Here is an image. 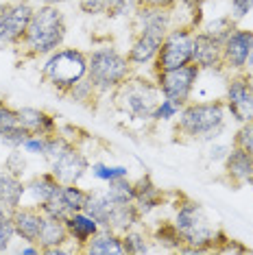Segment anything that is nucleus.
<instances>
[{
    "instance_id": "obj_1",
    "label": "nucleus",
    "mask_w": 253,
    "mask_h": 255,
    "mask_svg": "<svg viewBox=\"0 0 253 255\" xmlns=\"http://www.w3.org/2000/svg\"><path fill=\"white\" fill-rule=\"evenodd\" d=\"M66 33L68 24L63 11L57 4H39L18 46L28 57H48L63 46Z\"/></svg>"
},
{
    "instance_id": "obj_2",
    "label": "nucleus",
    "mask_w": 253,
    "mask_h": 255,
    "mask_svg": "<svg viewBox=\"0 0 253 255\" xmlns=\"http://www.w3.org/2000/svg\"><path fill=\"white\" fill-rule=\"evenodd\" d=\"M227 125V109L223 101L188 103L177 116V133L194 142H214Z\"/></svg>"
},
{
    "instance_id": "obj_3",
    "label": "nucleus",
    "mask_w": 253,
    "mask_h": 255,
    "mask_svg": "<svg viewBox=\"0 0 253 255\" xmlns=\"http://www.w3.org/2000/svg\"><path fill=\"white\" fill-rule=\"evenodd\" d=\"M175 227L179 229L183 245L192 249V253H208L216 247V227L205 212V207L199 201L181 199L177 203L175 212Z\"/></svg>"
},
{
    "instance_id": "obj_4",
    "label": "nucleus",
    "mask_w": 253,
    "mask_h": 255,
    "mask_svg": "<svg viewBox=\"0 0 253 255\" xmlns=\"http://www.w3.org/2000/svg\"><path fill=\"white\" fill-rule=\"evenodd\" d=\"M131 63L118 48L114 46H101L88 55V79L94 88L103 94L116 92L126 79L131 77Z\"/></svg>"
},
{
    "instance_id": "obj_5",
    "label": "nucleus",
    "mask_w": 253,
    "mask_h": 255,
    "mask_svg": "<svg viewBox=\"0 0 253 255\" xmlns=\"http://www.w3.org/2000/svg\"><path fill=\"white\" fill-rule=\"evenodd\" d=\"M42 74L57 92L66 94L74 83L88 77V55L79 48H59L48 55Z\"/></svg>"
},
{
    "instance_id": "obj_6",
    "label": "nucleus",
    "mask_w": 253,
    "mask_h": 255,
    "mask_svg": "<svg viewBox=\"0 0 253 255\" xmlns=\"http://www.w3.org/2000/svg\"><path fill=\"white\" fill-rule=\"evenodd\" d=\"M120 107L125 109L131 118L140 120V123H148L153 120V112L157 107L162 92H159L157 83L142 77H129L123 85L116 90Z\"/></svg>"
},
{
    "instance_id": "obj_7",
    "label": "nucleus",
    "mask_w": 253,
    "mask_h": 255,
    "mask_svg": "<svg viewBox=\"0 0 253 255\" xmlns=\"http://www.w3.org/2000/svg\"><path fill=\"white\" fill-rule=\"evenodd\" d=\"M192 50H194V31L192 26H172L166 33L159 53L153 61V70H172L192 63Z\"/></svg>"
},
{
    "instance_id": "obj_8",
    "label": "nucleus",
    "mask_w": 253,
    "mask_h": 255,
    "mask_svg": "<svg viewBox=\"0 0 253 255\" xmlns=\"http://www.w3.org/2000/svg\"><path fill=\"white\" fill-rule=\"evenodd\" d=\"M199 79H201V68L194 61L188 63V66H181V68L155 72V83H157L162 96L170 98V101L177 103L179 107L190 103Z\"/></svg>"
},
{
    "instance_id": "obj_9",
    "label": "nucleus",
    "mask_w": 253,
    "mask_h": 255,
    "mask_svg": "<svg viewBox=\"0 0 253 255\" xmlns=\"http://www.w3.org/2000/svg\"><path fill=\"white\" fill-rule=\"evenodd\" d=\"M33 11H35V7L28 0L0 2V44L18 46L28 28Z\"/></svg>"
},
{
    "instance_id": "obj_10",
    "label": "nucleus",
    "mask_w": 253,
    "mask_h": 255,
    "mask_svg": "<svg viewBox=\"0 0 253 255\" xmlns=\"http://www.w3.org/2000/svg\"><path fill=\"white\" fill-rule=\"evenodd\" d=\"M225 109L238 125L253 120V79L240 70L238 74L227 79L225 88Z\"/></svg>"
},
{
    "instance_id": "obj_11",
    "label": "nucleus",
    "mask_w": 253,
    "mask_h": 255,
    "mask_svg": "<svg viewBox=\"0 0 253 255\" xmlns=\"http://www.w3.org/2000/svg\"><path fill=\"white\" fill-rule=\"evenodd\" d=\"M50 172L59 179V183H81L90 172V159L74 142L61 150V155L50 161Z\"/></svg>"
},
{
    "instance_id": "obj_12",
    "label": "nucleus",
    "mask_w": 253,
    "mask_h": 255,
    "mask_svg": "<svg viewBox=\"0 0 253 255\" xmlns=\"http://www.w3.org/2000/svg\"><path fill=\"white\" fill-rule=\"evenodd\" d=\"M253 53V31L236 26L223 42V68L240 72L247 68V59Z\"/></svg>"
},
{
    "instance_id": "obj_13",
    "label": "nucleus",
    "mask_w": 253,
    "mask_h": 255,
    "mask_svg": "<svg viewBox=\"0 0 253 255\" xmlns=\"http://www.w3.org/2000/svg\"><path fill=\"white\" fill-rule=\"evenodd\" d=\"M192 61L205 70H221L223 68V44L208 35L205 31L194 33V50H192Z\"/></svg>"
},
{
    "instance_id": "obj_14",
    "label": "nucleus",
    "mask_w": 253,
    "mask_h": 255,
    "mask_svg": "<svg viewBox=\"0 0 253 255\" xmlns=\"http://www.w3.org/2000/svg\"><path fill=\"white\" fill-rule=\"evenodd\" d=\"M13 218V225H15V234L22 242H37L39 238V231L44 227V212L39 210L37 205H20L18 210L11 214Z\"/></svg>"
},
{
    "instance_id": "obj_15",
    "label": "nucleus",
    "mask_w": 253,
    "mask_h": 255,
    "mask_svg": "<svg viewBox=\"0 0 253 255\" xmlns=\"http://www.w3.org/2000/svg\"><path fill=\"white\" fill-rule=\"evenodd\" d=\"M164 37L166 35H159V33L137 31L133 44L129 46V53H126V59H129L131 66H137V68L151 66L159 53V46H162Z\"/></svg>"
},
{
    "instance_id": "obj_16",
    "label": "nucleus",
    "mask_w": 253,
    "mask_h": 255,
    "mask_svg": "<svg viewBox=\"0 0 253 255\" xmlns=\"http://www.w3.org/2000/svg\"><path fill=\"white\" fill-rule=\"evenodd\" d=\"M133 188H135V207L137 212H140V216H151L155 210H159V207L166 203V192L162 188H157L155 181L148 175H142L140 179H135L133 181Z\"/></svg>"
},
{
    "instance_id": "obj_17",
    "label": "nucleus",
    "mask_w": 253,
    "mask_h": 255,
    "mask_svg": "<svg viewBox=\"0 0 253 255\" xmlns=\"http://www.w3.org/2000/svg\"><path fill=\"white\" fill-rule=\"evenodd\" d=\"M18 120L31 135H50V133L59 131V125H57L55 116L44 112V109H37V107H20Z\"/></svg>"
},
{
    "instance_id": "obj_18",
    "label": "nucleus",
    "mask_w": 253,
    "mask_h": 255,
    "mask_svg": "<svg viewBox=\"0 0 253 255\" xmlns=\"http://www.w3.org/2000/svg\"><path fill=\"white\" fill-rule=\"evenodd\" d=\"M66 229L68 236H70V242L77 245V251H83V247L99 234L101 225L83 210V212H74L66 218Z\"/></svg>"
},
{
    "instance_id": "obj_19",
    "label": "nucleus",
    "mask_w": 253,
    "mask_h": 255,
    "mask_svg": "<svg viewBox=\"0 0 253 255\" xmlns=\"http://www.w3.org/2000/svg\"><path fill=\"white\" fill-rule=\"evenodd\" d=\"M24 196H26L24 179L11 175L2 168L0 170V203L7 210V214H13L20 205H24Z\"/></svg>"
},
{
    "instance_id": "obj_20",
    "label": "nucleus",
    "mask_w": 253,
    "mask_h": 255,
    "mask_svg": "<svg viewBox=\"0 0 253 255\" xmlns=\"http://www.w3.org/2000/svg\"><path fill=\"white\" fill-rule=\"evenodd\" d=\"M223 170H225V175H227L229 181H234L238 185L247 183V181H249V177H251V172H253L251 155L247 153V150H243L240 146H234V144H232L227 157L223 159Z\"/></svg>"
},
{
    "instance_id": "obj_21",
    "label": "nucleus",
    "mask_w": 253,
    "mask_h": 255,
    "mask_svg": "<svg viewBox=\"0 0 253 255\" xmlns=\"http://www.w3.org/2000/svg\"><path fill=\"white\" fill-rule=\"evenodd\" d=\"M61 183L59 179H57L53 172H39V175H33L31 179L26 181V196L31 199L33 205H42L48 199H53V196L59 192Z\"/></svg>"
},
{
    "instance_id": "obj_22",
    "label": "nucleus",
    "mask_w": 253,
    "mask_h": 255,
    "mask_svg": "<svg viewBox=\"0 0 253 255\" xmlns=\"http://www.w3.org/2000/svg\"><path fill=\"white\" fill-rule=\"evenodd\" d=\"M85 253L90 255H125V247H123V236L116 234L112 229L101 227L88 245L83 247Z\"/></svg>"
},
{
    "instance_id": "obj_23",
    "label": "nucleus",
    "mask_w": 253,
    "mask_h": 255,
    "mask_svg": "<svg viewBox=\"0 0 253 255\" xmlns=\"http://www.w3.org/2000/svg\"><path fill=\"white\" fill-rule=\"evenodd\" d=\"M140 212H137V207H135V203H114V207H112V214H109V225H107V229H112V231H116V234L123 236L125 231H129V229H133L140 225Z\"/></svg>"
},
{
    "instance_id": "obj_24",
    "label": "nucleus",
    "mask_w": 253,
    "mask_h": 255,
    "mask_svg": "<svg viewBox=\"0 0 253 255\" xmlns=\"http://www.w3.org/2000/svg\"><path fill=\"white\" fill-rule=\"evenodd\" d=\"M68 242H70V236H68L66 223L46 216L44 227H42V231H39V238H37V245L42 247V251L53 249V247H66Z\"/></svg>"
},
{
    "instance_id": "obj_25",
    "label": "nucleus",
    "mask_w": 253,
    "mask_h": 255,
    "mask_svg": "<svg viewBox=\"0 0 253 255\" xmlns=\"http://www.w3.org/2000/svg\"><path fill=\"white\" fill-rule=\"evenodd\" d=\"M153 240L162 249H166V251H179L181 245H183V238L179 234V229L175 227V223H168V220L155 225Z\"/></svg>"
},
{
    "instance_id": "obj_26",
    "label": "nucleus",
    "mask_w": 253,
    "mask_h": 255,
    "mask_svg": "<svg viewBox=\"0 0 253 255\" xmlns=\"http://www.w3.org/2000/svg\"><path fill=\"white\" fill-rule=\"evenodd\" d=\"M90 196H92L90 190L81 188L79 183H61V199H63V203H66L68 210H70L72 214L74 212H83L85 207H88V203H90Z\"/></svg>"
},
{
    "instance_id": "obj_27",
    "label": "nucleus",
    "mask_w": 253,
    "mask_h": 255,
    "mask_svg": "<svg viewBox=\"0 0 253 255\" xmlns=\"http://www.w3.org/2000/svg\"><path fill=\"white\" fill-rule=\"evenodd\" d=\"M63 96H68L70 103H77V105H83V107H92L96 103V98L101 96V92L94 88V83H92L88 77H85V79L79 81V83H74Z\"/></svg>"
},
{
    "instance_id": "obj_28",
    "label": "nucleus",
    "mask_w": 253,
    "mask_h": 255,
    "mask_svg": "<svg viewBox=\"0 0 253 255\" xmlns=\"http://www.w3.org/2000/svg\"><path fill=\"white\" fill-rule=\"evenodd\" d=\"M105 196L112 203H133L135 199V188H133V181L129 177H123V179H114V181L107 183L105 188Z\"/></svg>"
},
{
    "instance_id": "obj_29",
    "label": "nucleus",
    "mask_w": 253,
    "mask_h": 255,
    "mask_svg": "<svg viewBox=\"0 0 253 255\" xmlns=\"http://www.w3.org/2000/svg\"><path fill=\"white\" fill-rule=\"evenodd\" d=\"M112 207H114V203L107 199L105 192H92L90 203H88V207H85V212H88L90 216L101 225V227H105V229H107V225H109V214H112Z\"/></svg>"
},
{
    "instance_id": "obj_30",
    "label": "nucleus",
    "mask_w": 253,
    "mask_h": 255,
    "mask_svg": "<svg viewBox=\"0 0 253 255\" xmlns=\"http://www.w3.org/2000/svg\"><path fill=\"white\" fill-rule=\"evenodd\" d=\"M123 247H125V255H144L151 251V238L144 231L133 227L123 234Z\"/></svg>"
},
{
    "instance_id": "obj_31",
    "label": "nucleus",
    "mask_w": 253,
    "mask_h": 255,
    "mask_svg": "<svg viewBox=\"0 0 253 255\" xmlns=\"http://www.w3.org/2000/svg\"><path fill=\"white\" fill-rule=\"evenodd\" d=\"M90 172H92V177L99 179L103 183H109V181H114V179L129 177V168L126 166H112V164H103V161L90 164Z\"/></svg>"
},
{
    "instance_id": "obj_32",
    "label": "nucleus",
    "mask_w": 253,
    "mask_h": 255,
    "mask_svg": "<svg viewBox=\"0 0 253 255\" xmlns=\"http://www.w3.org/2000/svg\"><path fill=\"white\" fill-rule=\"evenodd\" d=\"M234 28H236V20L232 18V15H221V18L210 20L208 24L203 26V31L223 44V42H225V39L229 37V33H232Z\"/></svg>"
},
{
    "instance_id": "obj_33",
    "label": "nucleus",
    "mask_w": 253,
    "mask_h": 255,
    "mask_svg": "<svg viewBox=\"0 0 253 255\" xmlns=\"http://www.w3.org/2000/svg\"><path fill=\"white\" fill-rule=\"evenodd\" d=\"M26 153H22V148H11V153L4 157V170L11 172V175L24 179L26 175V168H28V161L24 157Z\"/></svg>"
},
{
    "instance_id": "obj_34",
    "label": "nucleus",
    "mask_w": 253,
    "mask_h": 255,
    "mask_svg": "<svg viewBox=\"0 0 253 255\" xmlns=\"http://www.w3.org/2000/svg\"><path fill=\"white\" fill-rule=\"evenodd\" d=\"M179 112H181V107L177 105V103H172L170 98L162 96L153 112V120L155 123H170V120H175L177 116H179Z\"/></svg>"
},
{
    "instance_id": "obj_35",
    "label": "nucleus",
    "mask_w": 253,
    "mask_h": 255,
    "mask_svg": "<svg viewBox=\"0 0 253 255\" xmlns=\"http://www.w3.org/2000/svg\"><path fill=\"white\" fill-rule=\"evenodd\" d=\"M15 238H18V234H15V225H13V218H11V214H4V216H0V253L9 251Z\"/></svg>"
},
{
    "instance_id": "obj_36",
    "label": "nucleus",
    "mask_w": 253,
    "mask_h": 255,
    "mask_svg": "<svg viewBox=\"0 0 253 255\" xmlns=\"http://www.w3.org/2000/svg\"><path fill=\"white\" fill-rule=\"evenodd\" d=\"M135 0H105V15L109 18H125L126 13L135 11Z\"/></svg>"
},
{
    "instance_id": "obj_37",
    "label": "nucleus",
    "mask_w": 253,
    "mask_h": 255,
    "mask_svg": "<svg viewBox=\"0 0 253 255\" xmlns=\"http://www.w3.org/2000/svg\"><path fill=\"white\" fill-rule=\"evenodd\" d=\"M234 146H240L243 150H247L253 159V120L240 125V129L234 135Z\"/></svg>"
},
{
    "instance_id": "obj_38",
    "label": "nucleus",
    "mask_w": 253,
    "mask_h": 255,
    "mask_svg": "<svg viewBox=\"0 0 253 255\" xmlns=\"http://www.w3.org/2000/svg\"><path fill=\"white\" fill-rule=\"evenodd\" d=\"M28 135H31V133H28L22 125H18V127H13V129L4 131L2 137H0V142H2L4 146H9V148H22V144H24V140Z\"/></svg>"
},
{
    "instance_id": "obj_39",
    "label": "nucleus",
    "mask_w": 253,
    "mask_h": 255,
    "mask_svg": "<svg viewBox=\"0 0 253 255\" xmlns=\"http://www.w3.org/2000/svg\"><path fill=\"white\" fill-rule=\"evenodd\" d=\"M20 120H18V109L9 107L7 103L0 101V137H2L4 131L13 129V127H18Z\"/></svg>"
},
{
    "instance_id": "obj_40",
    "label": "nucleus",
    "mask_w": 253,
    "mask_h": 255,
    "mask_svg": "<svg viewBox=\"0 0 253 255\" xmlns=\"http://www.w3.org/2000/svg\"><path fill=\"white\" fill-rule=\"evenodd\" d=\"M46 137L48 135H28L24 144H22V150H24L26 155H42L46 153Z\"/></svg>"
},
{
    "instance_id": "obj_41",
    "label": "nucleus",
    "mask_w": 253,
    "mask_h": 255,
    "mask_svg": "<svg viewBox=\"0 0 253 255\" xmlns=\"http://www.w3.org/2000/svg\"><path fill=\"white\" fill-rule=\"evenodd\" d=\"M253 11V0H232L229 4V15L234 20H243Z\"/></svg>"
},
{
    "instance_id": "obj_42",
    "label": "nucleus",
    "mask_w": 253,
    "mask_h": 255,
    "mask_svg": "<svg viewBox=\"0 0 253 255\" xmlns=\"http://www.w3.org/2000/svg\"><path fill=\"white\" fill-rule=\"evenodd\" d=\"M77 7L88 15H105V0H77Z\"/></svg>"
},
{
    "instance_id": "obj_43",
    "label": "nucleus",
    "mask_w": 253,
    "mask_h": 255,
    "mask_svg": "<svg viewBox=\"0 0 253 255\" xmlns=\"http://www.w3.org/2000/svg\"><path fill=\"white\" fill-rule=\"evenodd\" d=\"M218 253H245V251H249L247 247H243L238 240H232V238H225V240L218 245V249H216Z\"/></svg>"
},
{
    "instance_id": "obj_44",
    "label": "nucleus",
    "mask_w": 253,
    "mask_h": 255,
    "mask_svg": "<svg viewBox=\"0 0 253 255\" xmlns=\"http://www.w3.org/2000/svg\"><path fill=\"white\" fill-rule=\"evenodd\" d=\"M229 148H232V146H227V144H218V142L214 140V144H212L210 150H208V159H210V161H223V159L227 157Z\"/></svg>"
},
{
    "instance_id": "obj_45",
    "label": "nucleus",
    "mask_w": 253,
    "mask_h": 255,
    "mask_svg": "<svg viewBox=\"0 0 253 255\" xmlns=\"http://www.w3.org/2000/svg\"><path fill=\"white\" fill-rule=\"evenodd\" d=\"M20 255H39L42 253V247L37 245V242H24L20 249H18Z\"/></svg>"
},
{
    "instance_id": "obj_46",
    "label": "nucleus",
    "mask_w": 253,
    "mask_h": 255,
    "mask_svg": "<svg viewBox=\"0 0 253 255\" xmlns=\"http://www.w3.org/2000/svg\"><path fill=\"white\" fill-rule=\"evenodd\" d=\"M137 4H148V7H175L177 0H135Z\"/></svg>"
},
{
    "instance_id": "obj_47",
    "label": "nucleus",
    "mask_w": 253,
    "mask_h": 255,
    "mask_svg": "<svg viewBox=\"0 0 253 255\" xmlns=\"http://www.w3.org/2000/svg\"><path fill=\"white\" fill-rule=\"evenodd\" d=\"M39 2L42 4H57V7H59L63 2H72V0H39Z\"/></svg>"
},
{
    "instance_id": "obj_48",
    "label": "nucleus",
    "mask_w": 253,
    "mask_h": 255,
    "mask_svg": "<svg viewBox=\"0 0 253 255\" xmlns=\"http://www.w3.org/2000/svg\"><path fill=\"white\" fill-rule=\"evenodd\" d=\"M247 68H253V53L249 55V59H247Z\"/></svg>"
},
{
    "instance_id": "obj_49",
    "label": "nucleus",
    "mask_w": 253,
    "mask_h": 255,
    "mask_svg": "<svg viewBox=\"0 0 253 255\" xmlns=\"http://www.w3.org/2000/svg\"><path fill=\"white\" fill-rule=\"evenodd\" d=\"M247 183H249L251 188H253V172H251V177H249V181H247Z\"/></svg>"
}]
</instances>
